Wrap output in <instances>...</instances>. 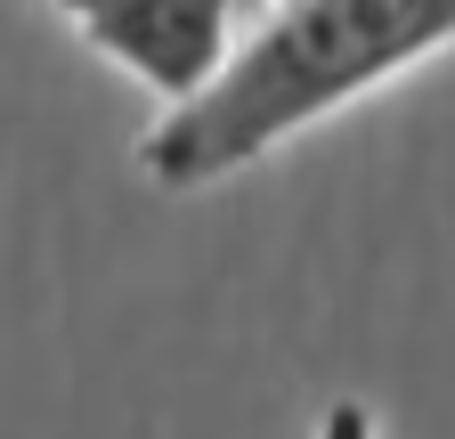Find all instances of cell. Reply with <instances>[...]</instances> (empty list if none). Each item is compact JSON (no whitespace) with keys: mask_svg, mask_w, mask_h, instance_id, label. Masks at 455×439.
Segmentation results:
<instances>
[{"mask_svg":"<svg viewBox=\"0 0 455 439\" xmlns=\"http://www.w3.org/2000/svg\"><path fill=\"white\" fill-rule=\"evenodd\" d=\"M455 41V0H268L228 74L139 139L155 188H212Z\"/></svg>","mask_w":455,"mask_h":439,"instance_id":"obj_1","label":"cell"},{"mask_svg":"<svg viewBox=\"0 0 455 439\" xmlns=\"http://www.w3.org/2000/svg\"><path fill=\"white\" fill-rule=\"evenodd\" d=\"M106 66H123L171 106L204 98L236 58V0H57Z\"/></svg>","mask_w":455,"mask_h":439,"instance_id":"obj_2","label":"cell"},{"mask_svg":"<svg viewBox=\"0 0 455 439\" xmlns=\"http://www.w3.org/2000/svg\"><path fill=\"white\" fill-rule=\"evenodd\" d=\"M317 439H382V431H374V415H366L358 399H333L325 423H317Z\"/></svg>","mask_w":455,"mask_h":439,"instance_id":"obj_3","label":"cell"},{"mask_svg":"<svg viewBox=\"0 0 455 439\" xmlns=\"http://www.w3.org/2000/svg\"><path fill=\"white\" fill-rule=\"evenodd\" d=\"M236 9H252V17H260V9H268V0H236Z\"/></svg>","mask_w":455,"mask_h":439,"instance_id":"obj_4","label":"cell"}]
</instances>
